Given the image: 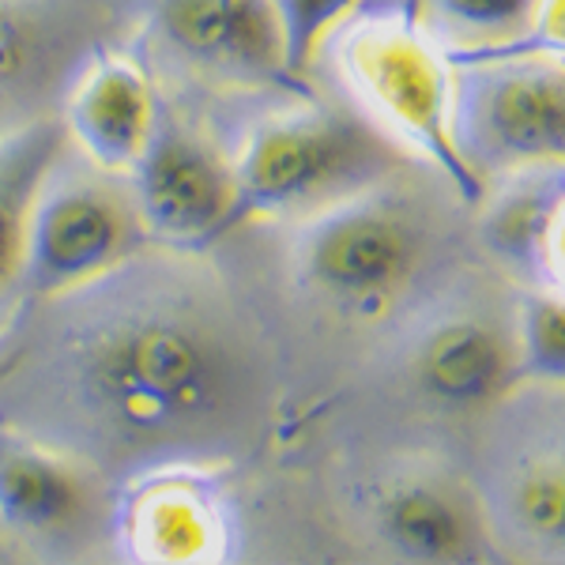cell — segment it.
<instances>
[{"label":"cell","instance_id":"6da1fadb","mask_svg":"<svg viewBox=\"0 0 565 565\" xmlns=\"http://www.w3.org/2000/svg\"><path fill=\"white\" fill-rule=\"evenodd\" d=\"M340 65L354 90L452 181L463 204H482V174L457 140L452 68L407 8L354 23L340 45Z\"/></svg>","mask_w":565,"mask_h":565},{"label":"cell","instance_id":"7a4b0ae2","mask_svg":"<svg viewBox=\"0 0 565 565\" xmlns=\"http://www.w3.org/2000/svg\"><path fill=\"white\" fill-rule=\"evenodd\" d=\"M87 381L103 412L132 434H170L218 412L223 354L178 317H136L109 328L87 354Z\"/></svg>","mask_w":565,"mask_h":565},{"label":"cell","instance_id":"3957f363","mask_svg":"<svg viewBox=\"0 0 565 565\" xmlns=\"http://www.w3.org/2000/svg\"><path fill=\"white\" fill-rule=\"evenodd\" d=\"M423 238L388 200H351L317 218L298 245L302 279L348 313L373 317L412 279Z\"/></svg>","mask_w":565,"mask_h":565},{"label":"cell","instance_id":"277c9868","mask_svg":"<svg viewBox=\"0 0 565 565\" xmlns=\"http://www.w3.org/2000/svg\"><path fill=\"white\" fill-rule=\"evenodd\" d=\"M370 140L348 117L290 114L257 129L234 174V226L253 215H279L354 174Z\"/></svg>","mask_w":565,"mask_h":565},{"label":"cell","instance_id":"5b68a950","mask_svg":"<svg viewBox=\"0 0 565 565\" xmlns=\"http://www.w3.org/2000/svg\"><path fill=\"white\" fill-rule=\"evenodd\" d=\"M457 140L468 154L498 162H562L565 154V76L562 61H498L479 65L468 114L457 117ZM476 167V162H471ZM479 170V167H476Z\"/></svg>","mask_w":565,"mask_h":565},{"label":"cell","instance_id":"8992f818","mask_svg":"<svg viewBox=\"0 0 565 565\" xmlns=\"http://www.w3.org/2000/svg\"><path fill=\"white\" fill-rule=\"evenodd\" d=\"M136 200L148 226L170 245L204 249L234 231V174L204 140L154 117L132 162Z\"/></svg>","mask_w":565,"mask_h":565},{"label":"cell","instance_id":"52a82bcc","mask_svg":"<svg viewBox=\"0 0 565 565\" xmlns=\"http://www.w3.org/2000/svg\"><path fill=\"white\" fill-rule=\"evenodd\" d=\"M42 189L26 215L20 264L31 287L53 295L114 268L129 249V226L114 200L87 185H61L53 193Z\"/></svg>","mask_w":565,"mask_h":565},{"label":"cell","instance_id":"ba28073f","mask_svg":"<svg viewBox=\"0 0 565 565\" xmlns=\"http://www.w3.org/2000/svg\"><path fill=\"white\" fill-rule=\"evenodd\" d=\"M154 20L162 39L189 61L268 84H302L282 65L271 0H159Z\"/></svg>","mask_w":565,"mask_h":565},{"label":"cell","instance_id":"9c48e42d","mask_svg":"<svg viewBox=\"0 0 565 565\" xmlns=\"http://www.w3.org/2000/svg\"><path fill=\"white\" fill-rule=\"evenodd\" d=\"M412 373L415 388L430 404L471 412L505 396L509 385L521 377V362L516 343H509L490 321L452 317L418 343Z\"/></svg>","mask_w":565,"mask_h":565},{"label":"cell","instance_id":"30bf717a","mask_svg":"<svg viewBox=\"0 0 565 565\" xmlns=\"http://www.w3.org/2000/svg\"><path fill=\"white\" fill-rule=\"evenodd\" d=\"M154 90L140 68L103 53L68 103V129L98 167L129 170L154 129Z\"/></svg>","mask_w":565,"mask_h":565},{"label":"cell","instance_id":"8fae6325","mask_svg":"<svg viewBox=\"0 0 565 565\" xmlns=\"http://www.w3.org/2000/svg\"><path fill=\"white\" fill-rule=\"evenodd\" d=\"M79 505V476L65 460L0 434V521L15 532H61Z\"/></svg>","mask_w":565,"mask_h":565},{"label":"cell","instance_id":"7c38bea8","mask_svg":"<svg viewBox=\"0 0 565 565\" xmlns=\"http://www.w3.org/2000/svg\"><path fill=\"white\" fill-rule=\"evenodd\" d=\"M377 532L399 558L460 562L471 554V516L452 494L430 482H399L377 505Z\"/></svg>","mask_w":565,"mask_h":565},{"label":"cell","instance_id":"4fadbf2b","mask_svg":"<svg viewBox=\"0 0 565 565\" xmlns=\"http://www.w3.org/2000/svg\"><path fill=\"white\" fill-rule=\"evenodd\" d=\"M61 140L65 132L57 121H39L0 140V290L23 264L26 215L57 162Z\"/></svg>","mask_w":565,"mask_h":565},{"label":"cell","instance_id":"5bb4252c","mask_svg":"<svg viewBox=\"0 0 565 565\" xmlns=\"http://www.w3.org/2000/svg\"><path fill=\"white\" fill-rule=\"evenodd\" d=\"M212 532V505L185 482L151 487L136 505V540L151 558H200Z\"/></svg>","mask_w":565,"mask_h":565},{"label":"cell","instance_id":"9a60e30c","mask_svg":"<svg viewBox=\"0 0 565 565\" xmlns=\"http://www.w3.org/2000/svg\"><path fill=\"white\" fill-rule=\"evenodd\" d=\"M558 231H562V185L554 181L551 189H532V193L501 204L490 218V242L501 245L513 257L546 260V245L558 253Z\"/></svg>","mask_w":565,"mask_h":565},{"label":"cell","instance_id":"2e32d148","mask_svg":"<svg viewBox=\"0 0 565 565\" xmlns=\"http://www.w3.org/2000/svg\"><path fill=\"white\" fill-rule=\"evenodd\" d=\"M516 362H521V377H535L551 388L565 381V306L558 290L524 298Z\"/></svg>","mask_w":565,"mask_h":565},{"label":"cell","instance_id":"e0dca14e","mask_svg":"<svg viewBox=\"0 0 565 565\" xmlns=\"http://www.w3.org/2000/svg\"><path fill=\"white\" fill-rule=\"evenodd\" d=\"M354 4L359 0H271L282 39V65H287L290 76H306L309 65H313V53L332 34V26L348 20Z\"/></svg>","mask_w":565,"mask_h":565},{"label":"cell","instance_id":"ac0fdd59","mask_svg":"<svg viewBox=\"0 0 565 565\" xmlns=\"http://www.w3.org/2000/svg\"><path fill=\"white\" fill-rule=\"evenodd\" d=\"M516 521H521L535 540L551 546L565 543V476L562 463H535L516 482Z\"/></svg>","mask_w":565,"mask_h":565},{"label":"cell","instance_id":"d6986e66","mask_svg":"<svg viewBox=\"0 0 565 565\" xmlns=\"http://www.w3.org/2000/svg\"><path fill=\"white\" fill-rule=\"evenodd\" d=\"M34 57V26L23 20L20 8L0 0V87L15 84Z\"/></svg>","mask_w":565,"mask_h":565},{"label":"cell","instance_id":"ffe728a7","mask_svg":"<svg viewBox=\"0 0 565 565\" xmlns=\"http://www.w3.org/2000/svg\"><path fill=\"white\" fill-rule=\"evenodd\" d=\"M15 362H20V348H15V343H0V377H4Z\"/></svg>","mask_w":565,"mask_h":565}]
</instances>
